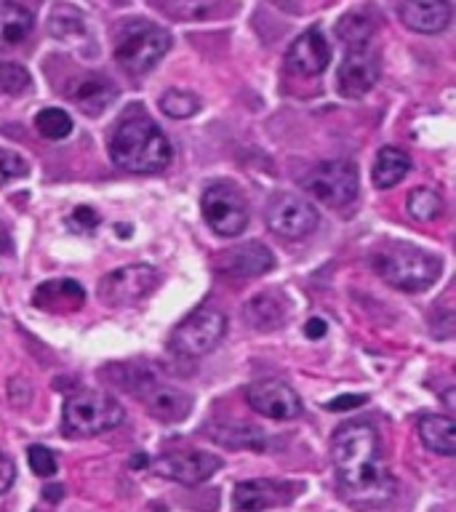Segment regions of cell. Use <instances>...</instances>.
Instances as JSON below:
<instances>
[{
  "label": "cell",
  "instance_id": "cell-6",
  "mask_svg": "<svg viewBox=\"0 0 456 512\" xmlns=\"http://www.w3.org/2000/svg\"><path fill=\"white\" fill-rule=\"evenodd\" d=\"M168 48H171V35L163 27L136 19L120 27L115 40V59L131 75H144L168 54Z\"/></svg>",
  "mask_w": 456,
  "mask_h": 512
},
{
  "label": "cell",
  "instance_id": "cell-32",
  "mask_svg": "<svg viewBox=\"0 0 456 512\" xmlns=\"http://www.w3.org/2000/svg\"><path fill=\"white\" fill-rule=\"evenodd\" d=\"M27 88H30V75L22 64H0V91L24 94Z\"/></svg>",
  "mask_w": 456,
  "mask_h": 512
},
{
  "label": "cell",
  "instance_id": "cell-11",
  "mask_svg": "<svg viewBox=\"0 0 456 512\" xmlns=\"http://www.w3.org/2000/svg\"><path fill=\"white\" fill-rule=\"evenodd\" d=\"M158 286V270L150 264H128L107 272L99 280V299L107 307H128L150 294Z\"/></svg>",
  "mask_w": 456,
  "mask_h": 512
},
{
  "label": "cell",
  "instance_id": "cell-29",
  "mask_svg": "<svg viewBox=\"0 0 456 512\" xmlns=\"http://www.w3.org/2000/svg\"><path fill=\"white\" fill-rule=\"evenodd\" d=\"M35 128L43 139H67L72 134V118L64 110H56V107H48V110H40L38 118H35Z\"/></svg>",
  "mask_w": 456,
  "mask_h": 512
},
{
  "label": "cell",
  "instance_id": "cell-31",
  "mask_svg": "<svg viewBox=\"0 0 456 512\" xmlns=\"http://www.w3.org/2000/svg\"><path fill=\"white\" fill-rule=\"evenodd\" d=\"M158 6L176 19H200L216 6V0H158Z\"/></svg>",
  "mask_w": 456,
  "mask_h": 512
},
{
  "label": "cell",
  "instance_id": "cell-8",
  "mask_svg": "<svg viewBox=\"0 0 456 512\" xmlns=\"http://www.w3.org/2000/svg\"><path fill=\"white\" fill-rule=\"evenodd\" d=\"M358 168L352 160H328L320 163L304 179V190L328 208L350 206L358 198Z\"/></svg>",
  "mask_w": 456,
  "mask_h": 512
},
{
  "label": "cell",
  "instance_id": "cell-10",
  "mask_svg": "<svg viewBox=\"0 0 456 512\" xmlns=\"http://www.w3.org/2000/svg\"><path fill=\"white\" fill-rule=\"evenodd\" d=\"M264 219H267V227L275 235L286 240L307 238L318 227V211L307 200L299 198V195H291V192L272 195L270 203H267V211H264Z\"/></svg>",
  "mask_w": 456,
  "mask_h": 512
},
{
  "label": "cell",
  "instance_id": "cell-35",
  "mask_svg": "<svg viewBox=\"0 0 456 512\" xmlns=\"http://www.w3.org/2000/svg\"><path fill=\"white\" fill-rule=\"evenodd\" d=\"M67 224H70L75 232H91L96 224H99V214H96L94 208L80 206V208H75V211H72V216L67 219Z\"/></svg>",
  "mask_w": 456,
  "mask_h": 512
},
{
  "label": "cell",
  "instance_id": "cell-17",
  "mask_svg": "<svg viewBox=\"0 0 456 512\" xmlns=\"http://www.w3.org/2000/svg\"><path fill=\"white\" fill-rule=\"evenodd\" d=\"M288 315H291V302L286 294H280L275 288L251 296L243 304V318L256 331H275V328L286 326Z\"/></svg>",
  "mask_w": 456,
  "mask_h": 512
},
{
  "label": "cell",
  "instance_id": "cell-22",
  "mask_svg": "<svg viewBox=\"0 0 456 512\" xmlns=\"http://www.w3.org/2000/svg\"><path fill=\"white\" fill-rule=\"evenodd\" d=\"M419 438L430 451L440 456L456 454V422L451 416L427 414L419 419Z\"/></svg>",
  "mask_w": 456,
  "mask_h": 512
},
{
  "label": "cell",
  "instance_id": "cell-36",
  "mask_svg": "<svg viewBox=\"0 0 456 512\" xmlns=\"http://www.w3.org/2000/svg\"><path fill=\"white\" fill-rule=\"evenodd\" d=\"M14 480H16L14 462H11L6 454H0V494H6L8 488L14 486Z\"/></svg>",
  "mask_w": 456,
  "mask_h": 512
},
{
  "label": "cell",
  "instance_id": "cell-18",
  "mask_svg": "<svg viewBox=\"0 0 456 512\" xmlns=\"http://www.w3.org/2000/svg\"><path fill=\"white\" fill-rule=\"evenodd\" d=\"M294 496V491L288 494L286 483H275V480H246L238 483L232 504L238 512H264L272 507L286 504Z\"/></svg>",
  "mask_w": 456,
  "mask_h": 512
},
{
  "label": "cell",
  "instance_id": "cell-3",
  "mask_svg": "<svg viewBox=\"0 0 456 512\" xmlns=\"http://www.w3.org/2000/svg\"><path fill=\"white\" fill-rule=\"evenodd\" d=\"M371 267L379 278H384L390 286L419 294L435 286L440 278V259L427 254L422 248L406 246V243H392L371 256Z\"/></svg>",
  "mask_w": 456,
  "mask_h": 512
},
{
  "label": "cell",
  "instance_id": "cell-28",
  "mask_svg": "<svg viewBox=\"0 0 456 512\" xmlns=\"http://www.w3.org/2000/svg\"><path fill=\"white\" fill-rule=\"evenodd\" d=\"M406 208L416 222H432L443 211V198L435 190H430V187H419V190L408 192Z\"/></svg>",
  "mask_w": 456,
  "mask_h": 512
},
{
  "label": "cell",
  "instance_id": "cell-34",
  "mask_svg": "<svg viewBox=\"0 0 456 512\" xmlns=\"http://www.w3.org/2000/svg\"><path fill=\"white\" fill-rule=\"evenodd\" d=\"M27 462L38 478H51L56 472V456L46 446H30L27 448Z\"/></svg>",
  "mask_w": 456,
  "mask_h": 512
},
{
  "label": "cell",
  "instance_id": "cell-7",
  "mask_svg": "<svg viewBox=\"0 0 456 512\" xmlns=\"http://www.w3.org/2000/svg\"><path fill=\"white\" fill-rule=\"evenodd\" d=\"M227 334V318L214 307H200L176 326L171 334V350L182 358H203L214 352Z\"/></svg>",
  "mask_w": 456,
  "mask_h": 512
},
{
  "label": "cell",
  "instance_id": "cell-33",
  "mask_svg": "<svg viewBox=\"0 0 456 512\" xmlns=\"http://www.w3.org/2000/svg\"><path fill=\"white\" fill-rule=\"evenodd\" d=\"M27 174H30L27 160L19 158L11 150H0V187L8 182H16V179H24Z\"/></svg>",
  "mask_w": 456,
  "mask_h": 512
},
{
  "label": "cell",
  "instance_id": "cell-14",
  "mask_svg": "<svg viewBox=\"0 0 456 512\" xmlns=\"http://www.w3.org/2000/svg\"><path fill=\"white\" fill-rule=\"evenodd\" d=\"M246 400L256 414L275 419V422H288L302 414L299 395L280 379H262V382L248 384Z\"/></svg>",
  "mask_w": 456,
  "mask_h": 512
},
{
  "label": "cell",
  "instance_id": "cell-27",
  "mask_svg": "<svg viewBox=\"0 0 456 512\" xmlns=\"http://www.w3.org/2000/svg\"><path fill=\"white\" fill-rule=\"evenodd\" d=\"M48 30L56 40H78L86 35V16L78 8L59 3L48 14Z\"/></svg>",
  "mask_w": 456,
  "mask_h": 512
},
{
  "label": "cell",
  "instance_id": "cell-19",
  "mask_svg": "<svg viewBox=\"0 0 456 512\" xmlns=\"http://www.w3.org/2000/svg\"><path fill=\"white\" fill-rule=\"evenodd\" d=\"M400 19L408 30L435 35V32L446 30L451 22V6H448V0H403Z\"/></svg>",
  "mask_w": 456,
  "mask_h": 512
},
{
  "label": "cell",
  "instance_id": "cell-4",
  "mask_svg": "<svg viewBox=\"0 0 456 512\" xmlns=\"http://www.w3.org/2000/svg\"><path fill=\"white\" fill-rule=\"evenodd\" d=\"M120 382L134 398L142 400L147 411L160 422H182L192 411L190 395L182 387L158 379L147 366H123Z\"/></svg>",
  "mask_w": 456,
  "mask_h": 512
},
{
  "label": "cell",
  "instance_id": "cell-9",
  "mask_svg": "<svg viewBox=\"0 0 456 512\" xmlns=\"http://www.w3.org/2000/svg\"><path fill=\"white\" fill-rule=\"evenodd\" d=\"M200 208L208 227L222 238L243 235L248 227V203L235 184H211L200 198Z\"/></svg>",
  "mask_w": 456,
  "mask_h": 512
},
{
  "label": "cell",
  "instance_id": "cell-13",
  "mask_svg": "<svg viewBox=\"0 0 456 512\" xmlns=\"http://www.w3.org/2000/svg\"><path fill=\"white\" fill-rule=\"evenodd\" d=\"M379 75H382V62H379V54L371 51V46L350 48L336 70V86H339V94L347 99H360L376 86Z\"/></svg>",
  "mask_w": 456,
  "mask_h": 512
},
{
  "label": "cell",
  "instance_id": "cell-5",
  "mask_svg": "<svg viewBox=\"0 0 456 512\" xmlns=\"http://www.w3.org/2000/svg\"><path fill=\"white\" fill-rule=\"evenodd\" d=\"M123 406L99 390H80L67 398L62 414L64 435L70 438H94L115 430L123 422Z\"/></svg>",
  "mask_w": 456,
  "mask_h": 512
},
{
  "label": "cell",
  "instance_id": "cell-38",
  "mask_svg": "<svg viewBox=\"0 0 456 512\" xmlns=\"http://www.w3.org/2000/svg\"><path fill=\"white\" fill-rule=\"evenodd\" d=\"M328 331L326 320L320 318H310L307 320V326H304V334H307V339H323Z\"/></svg>",
  "mask_w": 456,
  "mask_h": 512
},
{
  "label": "cell",
  "instance_id": "cell-40",
  "mask_svg": "<svg viewBox=\"0 0 456 512\" xmlns=\"http://www.w3.org/2000/svg\"><path fill=\"white\" fill-rule=\"evenodd\" d=\"M8 248H11V243H8V238L0 232V254H6Z\"/></svg>",
  "mask_w": 456,
  "mask_h": 512
},
{
  "label": "cell",
  "instance_id": "cell-25",
  "mask_svg": "<svg viewBox=\"0 0 456 512\" xmlns=\"http://www.w3.org/2000/svg\"><path fill=\"white\" fill-rule=\"evenodd\" d=\"M336 35H339V40L347 43V48L371 46V40L376 35L374 16L368 14L366 8L350 11L347 16H342V22L336 24Z\"/></svg>",
  "mask_w": 456,
  "mask_h": 512
},
{
  "label": "cell",
  "instance_id": "cell-1",
  "mask_svg": "<svg viewBox=\"0 0 456 512\" xmlns=\"http://www.w3.org/2000/svg\"><path fill=\"white\" fill-rule=\"evenodd\" d=\"M331 462L339 488L352 502L379 504L395 494V478L384 464L379 432L368 422L342 424L334 432Z\"/></svg>",
  "mask_w": 456,
  "mask_h": 512
},
{
  "label": "cell",
  "instance_id": "cell-30",
  "mask_svg": "<svg viewBox=\"0 0 456 512\" xmlns=\"http://www.w3.org/2000/svg\"><path fill=\"white\" fill-rule=\"evenodd\" d=\"M160 110L174 120L192 118V115L200 110V99L198 96L187 94V91H176V88H171V91H166V94L160 96Z\"/></svg>",
  "mask_w": 456,
  "mask_h": 512
},
{
  "label": "cell",
  "instance_id": "cell-26",
  "mask_svg": "<svg viewBox=\"0 0 456 512\" xmlns=\"http://www.w3.org/2000/svg\"><path fill=\"white\" fill-rule=\"evenodd\" d=\"M211 440L230 448H251V451H264L267 438L262 430H256L254 424H219L208 430Z\"/></svg>",
  "mask_w": 456,
  "mask_h": 512
},
{
  "label": "cell",
  "instance_id": "cell-37",
  "mask_svg": "<svg viewBox=\"0 0 456 512\" xmlns=\"http://www.w3.org/2000/svg\"><path fill=\"white\" fill-rule=\"evenodd\" d=\"M366 395H339L328 403V411H350V408H358L366 403Z\"/></svg>",
  "mask_w": 456,
  "mask_h": 512
},
{
  "label": "cell",
  "instance_id": "cell-21",
  "mask_svg": "<svg viewBox=\"0 0 456 512\" xmlns=\"http://www.w3.org/2000/svg\"><path fill=\"white\" fill-rule=\"evenodd\" d=\"M86 291L72 278H54L38 286L35 291V307L46 312H75L83 307Z\"/></svg>",
  "mask_w": 456,
  "mask_h": 512
},
{
  "label": "cell",
  "instance_id": "cell-15",
  "mask_svg": "<svg viewBox=\"0 0 456 512\" xmlns=\"http://www.w3.org/2000/svg\"><path fill=\"white\" fill-rule=\"evenodd\" d=\"M275 267V256L264 243H240L235 248H227L219 259V270L235 278H259L264 272Z\"/></svg>",
  "mask_w": 456,
  "mask_h": 512
},
{
  "label": "cell",
  "instance_id": "cell-39",
  "mask_svg": "<svg viewBox=\"0 0 456 512\" xmlns=\"http://www.w3.org/2000/svg\"><path fill=\"white\" fill-rule=\"evenodd\" d=\"M43 496H46V499H54V502H56V499H62V486L46 488V494H43Z\"/></svg>",
  "mask_w": 456,
  "mask_h": 512
},
{
  "label": "cell",
  "instance_id": "cell-24",
  "mask_svg": "<svg viewBox=\"0 0 456 512\" xmlns=\"http://www.w3.org/2000/svg\"><path fill=\"white\" fill-rule=\"evenodd\" d=\"M32 30V16L14 0H0V48L19 46Z\"/></svg>",
  "mask_w": 456,
  "mask_h": 512
},
{
  "label": "cell",
  "instance_id": "cell-20",
  "mask_svg": "<svg viewBox=\"0 0 456 512\" xmlns=\"http://www.w3.org/2000/svg\"><path fill=\"white\" fill-rule=\"evenodd\" d=\"M64 96L72 104H78L86 115H102L115 102L118 91H115V86L104 75H80V78L72 80Z\"/></svg>",
  "mask_w": 456,
  "mask_h": 512
},
{
  "label": "cell",
  "instance_id": "cell-23",
  "mask_svg": "<svg viewBox=\"0 0 456 512\" xmlns=\"http://www.w3.org/2000/svg\"><path fill=\"white\" fill-rule=\"evenodd\" d=\"M408 171H411V158L406 152L398 150V147H382L376 152L371 179H374V187H379V190H390V187L406 179Z\"/></svg>",
  "mask_w": 456,
  "mask_h": 512
},
{
  "label": "cell",
  "instance_id": "cell-2",
  "mask_svg": "<svg viewBox=\"0 0 456 512\" xmlns=\"http://www.w3.org/2000/svg\"><path fill=\"white\" fill-rule=\"evenodd\" d=\"M110 155L126 171L152 174L171 163V144L155 126V120L147 118L144 112H128L112 134Z\"/></svg>",
  "mask_w": 456,
  "mask_h": 512
},
{
  "label": "cell",
  "instance_id": "cell-16",
  "mask_svg": "<svg viewBox=\"0 0 456 512\" xmlns=\"http://www.w3.org/2000/svg\"><path fill=\"white\" fill-rule=\"evenodd\" d=\"M286 62L291 70L304 75V78H315L331 62V46H328V40L318 30L304 32V35L294 40V46L288 48Z\"/></svg>",
  "mask_w": 456,
  "mask_h": 512
},
{
  "label": "cell",
  "instance_id": "cell-12",
  "mask_svg": "<svg viewBox=\"0 0 456 512\" xmlns=\"http://www.w3.org/2000/svg\"><path fill=\"white\" fill-rule=\"evenodd\" d=\"M152 470L158 472L160 478L198 486L222 470V459L208 451H171V454L155 459Z\"/></svg>",
  "mask_w": 456,
  "mask_h": 512
}]
</instances>
